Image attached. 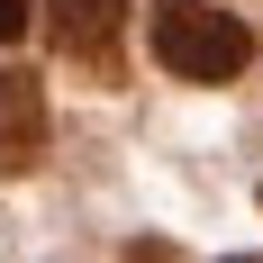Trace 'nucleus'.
Wrapping results in <instances>:
<instances>
[{
	"instance_id": "obj_1",
	"label": "nucleus",
	"mask_w": 263,
	"mask_h": 263,
	"mask_svg": "<svg viewBox=\"0 0 263 263\" xmlns=\"http://www.w3.org/2000/svg\"><path fill=\"white\" fill-rule=\"evenodd\" d=\"M145 36H155V64L173 82H236L254 64V27L236 9H209V0H155Z\"/></svg>"
},
{
	"instance_id": "obj_2",
	"label": "nucleus",
	"mask_w": 263,
	"mask_h": 263,
	"mask_svg": "<svg viewBox=\"0 0 263 263\" xmlns=\"http://www.w3.org/2000/svg\"><path fill=\"white\" fill-rule=\"evenodd\" d=\"M46 163V82L27 64H0V182Z\"/></svg>"
},
{
	"instance_id": "obj_3",
	"label": "nucleus",
	"mask_w": 263,
	"mask_h": 263,
	"mask_svg": "<svg viewBox=\"0 0 263 263\" xmlns=\"http://www.w3.org/2000/svg\"><path fill=\"white\" fill-rule=\"evenodd\" d=\"M136 0H46V36L54 54H73L91 73H118V27H127Z\"/></svg>"
},
{
	"instance_id": "obj_4",
	"label": "nucleus",
	"mask_w": 263,
	"mask_h": 263,
	"mask_svg": "<svg viewBox=\"0 0 263 263\" xmlns=\"http://www.w3.org/2000/svg\"><path fill=\"white\" fill-rule=\"evenodd\" d=\"M27 18H36V0H0V46H9V36H27Z\"/></svg>"
}]
</instances>
